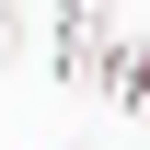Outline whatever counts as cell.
Here are the masks:
<instances>
[{"mask_svg": "<svg viewBox=\"0 0 150 150\" xmlns=\"http://www.w3.org/2000/svg\"><path fill=\"white\" fill-rule=\"evenodd\" d=\"M115 35H127V23H115V0H58V12H46V69L93 93L104 58H115Z\"/></svg>", "mask_w": 150, "mask_h": 150, "instance_id": "cell-1", "label": "cell"}, {"mask_svg": "<svg viewBox=\"0 0 150 150\" xmlns=\"http://www.w3.org/2000/svg\"><path fill=\"white\" fill-rule=\"evenodd\" d=\"M93 93H104L115 115H150V35H115V58H104Z\"/></svg>", "mask_w": 150, "mask_h": 150, "instance_id": "cell-2", "label": "cell"}, {"mask_svg": "<svg viewBox=\"0 0 150 150\" xmlns=\"http://www.w3.org/2000/svg\"><path fill=\"white\" fill-rule=\"evenodd\" d=\"M23 46H35V23H23V0H0V69H23Z\"/></svg>", "mask_w": 150, "mask_h": 150, "instance_id": "cell-3", "label": "cell"}]
</instances>
